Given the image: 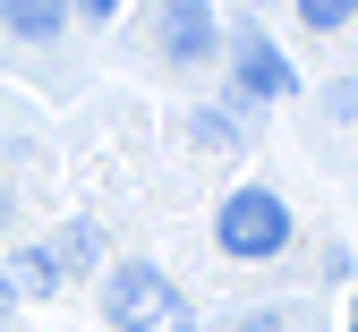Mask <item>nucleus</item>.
Segmentation results:
<instances>
[{"mask_svg": "<svg viewBox=\"0 0 358 332\" xmlns=\"http://www.w3.org/2000/svg\"><path fill=\"white\" fill-rule=\"evenodd\" d=\"M103 307H111V332H196V307L179 298V281L154 273V264H120Z\"/></svg>", "mask_w": 358, "mask_h": 332, "instance_id": "f257e3e1", "label": "nucleus"}, {"mask_svg": "<svg viewBox=\"0 0 358 332\" xmlns=\"http://www.w3.org/2000/svg\"><path fill=\"white\" fill-rule=\"evenodd\" d=\"M0 281H9V298H43V290H60V264H52V247H26L17 273H0Z\"/></svg>", "mask_w": 358, "mask_h": 332, "instance_id": "423d86ee", "label": "nucleus"}, {"mask_svg": "<svg viewBox=\"0 0 358 332\" xmlns=\"http://www.w3.org/2000/svg\"><path fill=\"white\" fill-rule=\"evenodd\" d=\"M350 332H358V307H350Z\"/></svg>", "mask_w": 358, "mask_h": 332, "instance_id": "f8f14e48", "label": "nucleus"}, {"mask_svg": "<svg viewBox=\"0 0 358 332\" xmlns=\"http://www.w3.org/2000/svg\"><path fill=\"white\" fill-rule=\"evenodd\" d=\"M299 17L316 26V34H333V26H350V17H358V0H299Z\"/></svg>", "mask_w": 358, "mask_h": 332, "instance_id": "6e6552de", "label": "nucleus"}, {"mask_svg": "<svg viewBox=\"0 0 358 332\" xmlns=\"http://www.w3.org/2000/svg\"><path fill=\"white\" fill-rule=\"evenodd\" d=\"M196 136H205V145H239V128L222 120V111H196Z\"/></svg>", "mask_w": 358, "mask_h": 332, "instance_id": "1a4fd4ad", "label": "nucleus"}, {"mask_svg": "<svg viewBox=\"0 0 358 332\" xmlns=\"http://www.w3.org/2000/svg\"><path fill=\"white\" fill-rule=\"evenodd\" d=\"M94 256H103V230H94V222H77L69 239L52 247V264H94Z\"/></svg>", "mask_w": 358, "mask_h": 332, "instance_id": "0eeeda50", "label": "nucleus"}, {"mask_svg": "<svg viewBox=\"0 0 358 332\" xmlns=\"http://www.w3.org/2000/svg\"><path fill=\"white\" fill-rule=\"evenodd\" d=\"M231 52H239V60H231V77H239L248 103H282V94L299 85V77H290V60H282L264 34H231Z\"/></svg>", "mask_w": 358, "mask_h": 332, "instance_id": "20e7f679", "label": "nucleus"}, {"mask_svg": "<svg viewBox=\"0 0 358 332\" xmlns=\"http://www.w3.org/2000/svg\"><path fill=\"white\" fill-rule=\"evenodd\" d=\"M213 239H222L231 264H273L290 247V205L273 196V187H231L222 213H213Z\"/></svg>", "mask_w": 358, "mask_h": 332, "instance_id": "f03ea898", "label": "nucleus"}, {"mask_svg": "<svg viewBox=\"0 0 358 332\" xmlns=\"http://www.w3.org/2000/svg\"><path fill=\"white\" fill-rule=\"evenodd\" d=\"M0 26H9L17 43H52L69 26V0H0Z\"/></svg>", "mask_w": 358, "mask_h": 332, "instance_id": "39448f33", "label": "nucleus"}, {"mask_svg": "<svg viewBox=\"0 0 358 332\" xmlns=\"http://www.w3.org/2000/svg\"><path fill=\"white\" fill-rule=\"evenodd\" d=\"M69 9H85V26H103V17H120V0H69Z\"/></svg>", "mask_w": 358, "mask_h": 332, "instance_id": "9d476101", "label": "nucleus"}, {"mask_svg": "<svg viewBox=\"0 0 358 332\" xmlns=\"http://www.w3.org/2000/svg\"><path fill=\"white\" fill-rule=\"evenodd\" d=\"M162 60L171 68H205L222 52V26H213V0H162Z\"/></svg>", "mask_w": 358, "mask_h": 332, "instance_id": "7ed1b4c3", "label": "nucleus"}, {"mask_svg": "<svg viewBox=\"0 0 358 332\" xmlns=\"http://www.w3.org/2000/svg\"><path fill=\"white\" fill-rule=\"evenodd\" d=\"M9 307H17V298H9V281H0V315H9Z\"/></svg>", "mask_w": 358, "mask_h": 332, "instance_id": "9b49d317", "label": "nucleus"}]
</instances>
